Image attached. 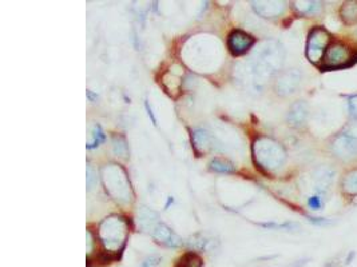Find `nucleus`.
I'll return each mask as SVG.
<instances>
[{
	"mask_svg": "<svg viewBox=\"0 0 357 267\" xmlns=\"http://www.w3.org/2000/svg\"><path fill=\"white\" fill-rule=\"evenodd\" d=\"M129 235V223L123 217L110 215L99 226V239L103 249L109 255L122 253Z\"/></svg>",
	"mask_w": 357,
	"mask_h": 267,
	"instance_id": "nucleus-1",
	"label": "nucleus"
},
{
	"mask_svg": "<svg viewBox=\"0 0 357 267\" xmlns=\"http://www.w3.org/2000/svg\"><path fill=\"white\" fill-rule=\"evenodd\" d=\"M253 158L260 169L272 172L283 167L287 159V152L281 143L272 138L260 137L253 143Z\"/></svg>",
	"mask_w": 357,
	"mask_h": 267,
	"instance_id": "nucleus-2",
	"label": "nucleus"
},
{
	"mask_svg": "<svg viewBox=\"0 0 357 267\" xmlns=\"http://www.w3.org/2000/svg\"><path fill=\"white\" fill-rule=\"evenodd\" d=\"M102 178L105 189L115 200L128 203L131 200L130 182L128 174L120 165H106L102 169Z\"/></svg>",
	"mask_w": 357,
	"mask_h": 267,
	"instance_id": "nucleus-3",
	"label": "nucleus"
},
{
	"mask_svg": "<svg viewBox=\"0 0 357 267\" xmlns=\"http://www.w3.org/2000/svg\"><path fill=\"white\" fill-rule=\"evenodd\" d=\"M138 221L142 229L149 231L156 242L167 247H178L182 245L180 236L165 223L159 222L152 211L142 210L141 214H138Z\"/></svg>",
	"mask_w": 357,
	"mask_h": 267,
	"instance_id": "nucleus-4",
	"label": "nucleus"
},
{
	"mask_svg": "<svg viewBox=\"0 0 357 267\" xmlns=\"http://www.w3.org/2000/svg\"><path fill=\"white\" fill-rule=\"evenodd\" d=\"M283 48L278 43H265L254 58V70L257 76L265 79L276 74L283 66Z\"/></svg>",
	"mask_w": 357,
	"mask_h": 267,
	"instance_id": "nucleus-5",
	"label": "nucleus"
},
{
	"mask_svg": "<svg viewBox=\"0 0 357 267\" xmlns=\"http://www.w3.org/2000/svg\"><path fill=\"white\" fill-rule=\"evenodd\" d=\"M324 64L321 70H341L353 66L357 62V55L352 57L349 48L343 43H332L324 55Z\"/></svg>",
	"mask_w": 357,
	"mask_h": 267,
	"instance_id": "nucleus-6",
	"label": "nucleus"
},
{
	"mask_svg": "<svg viewBox=\"0 0 357 267\" xmlns=\"http://www.w3.org/2000/svg\"><path fill=\"white\" fill-rule=\"evenodd\" d=\"M330 34L322 27H315L311 30L307 42V58L313 64H317L324 59L326 49L329 47Z\"/></svg>",
	"mask_w": 357,
	"mask_h": 267,
	"instance_id": "nucleus-7",
	"label": "nucleus"
},
{
	"mask_svg": "<svg viewBox=\"0 0 357 267\" xmlns=\"http://www.w3.org/2000/svg\"><path fill=\"white\" fill-rule=\"evenodd\" d=\"M330 151L333 156H336L340 161H350L357 155V141L352 138L339 134L330 142Z\"/></svg>",
	"mask_w": 357,
	"mask_h": 267,
	"instance_id": "nucleus-8",
	"label": "nucleus"
},
{
	"mask_svg": "<svg viewBox=\"0 0 357 267\" xmlns=\"http://www.w3.org/2000/svg\"><path fill=\"white\" fill-rule=\"evenodd\" d=\"M302 79V75L298 70L293 68V70L285 71L284 74L279 75V77L276 82V91L279 95L288 96L290 94L296 92Z\"/></svg>",
	"mask_w": 357,
	"mask_h": 267,
	"instance_id": "nucleus-9",
	"label": "nucleus"
},
{
	"mask_svg": "<svg viewBox=\"0 0 357 267\" xmlns=\"http://www.w3.org/2000/svg\"><path fill=\"white\" fill-rule=\"evenodd\" d=\"M253 44H254V38L246 34V32L241 31V30L232 31L229 39H227V47H229L230 52L236 55V57L248 52Z\"/></svg>",
	"mask_w": 357,
	"mask_h": 267,
	"instance_id": "nucleus-10",
	"label": "nucleus"
},
{
	"mask_svg": "<svg viewBox=\"0 0 357 267\" xmlns=\"http://www.w3.org/2000/svg\"><path fill=\"white\" fill-rule=\"evenodd\" d=\"M253 8L262 18H277L285 10L284 2H253Z\"/></svg>",
	"mask_w": 357,
	"mask_h": 267,
	"instance_id": "nucleus-11",
	"label": "nucleus"
},
{
	"mask_svg": "<svg viewBox=\"0 0 357 267\" xmlns=\"http://www.w3.org/2000/svg\"><path fill=\"white\" fill-rule=\"evenodd\" d=\"M308 118V104L302 100L294 103L290 107L289 113H288V122L290 126L293 127H301L304 126Z\"/></svg>",
	"mask_w": 357,
	"mask_h": 267,
	"instance_id": "nucleus-12",
	"label": "nucleus"
},
{
	"mask_svg": "<svg viewBox=\"0 0 357 267\" xmlns=\"http://www.w3.org/2000/svg\"><path fill=\"white\" fill-rule=\"evenodd\" d=\"M333 176H335V170L330 169L329 166H321L315 174L316 189L318 191L328 190L329 186L332 184Z\"/></svg>",
	"mask_w": 357,
	"mask_h": 267,
	"instance_id": "nucleus-13",
	"label": "nucleus"
},
{
	"mask_svg": "<svg viewBox=\"0 0 357 267\" xmlns=\"http://www.w3.org/2000/svg\"><path fill=\"white\" fill-rule=\"evenodd\" d=\"M340 18L345 25L357 24V0L344 2L340 8Z\"/></svg>",
	"mask_w": 357,
	"mask_h": 267,
	"instance_id": "nucleus-14",
	"label": "nucleus"
},
{
	"mask_svg": "<svg viewBox=\"0 0 357 267\" xmlns=\"http://www.w3.org/2000/svg\"><path fill=\"white\" fill-rule=\"evenodd\" d=\"M343 191L348 195H357V169L347 172L341 182Z\"/></svg>",
	"mask_w": 357,
	"mask_h": 267,
	"instance_id": "nucleus-15",
	"label": "nucleus"
},
{
	"mask_svg": "<svg viewBox=\"0 0 357 267\" xmlns=\"http://www.w3.org/2000/svg\"><path fill=\"white\" fill-rule=\"evenodd\" d=\"M293 6L300 15L317 14L322 8L321 2H294Z\"/></svg>",
	"mask_w": 357,
	"mask_h": 267,
	"instance_id": "nucleus-16",
	"label": "nucleus"
},
{
	"mask_svg": "<svg viewBox=\"0 0 357 267\" xmlns=\"http://www.w3.org/2000/svg\"><path fill=\"white\" fill-rule=\"evenodd\" d=\"M209 167L213 171L221 172V174H232V172L236 171V167L233 166V163L223 161V159H213L209 163Z\"/></svg>",
	"mask_w": 357,
	"mask_h": 267,
	"instance_id": "nucleus-17",
	"label": "nucleus"
},
{
	"mask_svg": "<svg viewBox=\"0 0 357 267\" xmlns=\"http://www.w3.org/2000/svg\"><path fill=\"white\" fill-rule=\"evenodd\" d=\"M178 267H202V259L195 253L186 254Z\"/></svg>",
	"mask_w": 357,
	"mask_h": 267,
	"instance_id": "nucleus-18",
	"label": "nucleus"
},
{
	"mask_svg": "<svg viewBox=\"0 0 357 267\" xmlns=\"http://www.w3.org/2000/svg\"><path fill=\"white\" fill-rule=\"evenodd\" d=\"M113 147L114 152L117 155H120V156H126L128 155V144H126L124 138L119 137V135H114Z\"/></svg>",
	"mask_w": 357,
	"mask_h": 267,
	"instance_id": "nucleus-19",
	"label": "nucleus"
},
{
	"mask_svg": "<svg viewBox=\"0 0 357 267\" xmlns=\"http://www.w3.org/2000/svg\"><path fill=\"white\" fill-rule=\"evenodd\" d=\"M103 141H105V134H103L100 126L95 124L94 128H92V141L87 144V148H89V150H92V148L98 147Z\"/></svg>",
	"mask_w": 357,
	"mask_h": 267,
	"instance_id": "nucleus-20",
	"label": "nucleus"
},
{
	"mask_svg": "<svg viewBox=\"0 0 357 267\" xmlns=\"http://www.w3.org/2000/svg\"><path fill=\"white\" fill-rule=\"evenodd\" d=\"M260 226L265 227V229H274V230H283V231H293V230L298 229L297 223L293 222H288V223H260Z\"/></svg>",
	"mask_w": 357,
	"mask_h": 267,
	"instance_id": "nucleus-21",
	"label": "nucleus"
},
{
	"mask_svg": "<svg viewBox=\"0 0 357 267\" xmlns=\"http://www.w3.org/2000/svg\"><path fill=\"white\" fill-rule=\"evenodd\" d=\"M189 245H190V247H193L194 250H206V247H208L209 245V241L205 238H202V236L199 235H195L190 239Z\"/></svg>",
	"mask_w": 357,
	"mask_h": 267,
	"instance_id": "nucleus-22",
	"label": "nucleus"
},
{
	"mask_svg": "<svg viewBox=\"0 0 357 267\" xmlns=\"http://www.w3.org/2000/svg\"><path fill=\"white\" fill-rule=\"evenodd\" d=\"M344 135H347V137L352 138V139H356L357 141V119L350 120V122H348L347 124H345V127H344L343 130Z\"/></svg>",
	"mask_w": 357,
	"mask_h": 267,
	"instance_id": "nucleus-23",
	"label": "nucleus"
},
{
	"mask_svg": "<svg viewBox=\"0 0 357 267\" xmlns=\"http://www.w3.org/2000/svg\"><path fill=\"white\" fill-rule=\"evenodd\" d=\"M161 257H157V255H152V257L146 258L143 262L141 263V266L139 267H157L159 264V262H161Z\"/></svg>",
	"mask_w": 357,
	"mask_h": 267,
	"instance_id": "nucleus-24",
	"label": "nucleus"
},
{
	"mask_svg": "<svg viewBox=\"0 0 357 267\" xmlns=\"http://www.w3.org/2000/svg\"><path fill=\"white\" fill-rule=\"evenodd\" d=\"M308 206H309L312 210H320L322 206V202L321 199H320V197L313 195V197H311L309 199H308Z\"/></svg>",
	"mask_w": 357,
	"mask_h": 267,
	"instance_id": "nucleus-25",
	"label": "nucleus"
},
{
	"mask_svg": "<svg viewBox=\"0 0 357 267\" xmlns=\"http://www.w3.org/2000/svg\"><path fill=\"white\" fill-rule=\"evenodd\" d=\"M348 105H349L350 115L353 116L354 119H357V95L350 96L348 100Z\"/></svg>",
	"mask_w": 357,
	"mask_h": 267,
	"instance_id": "nucleus-26",
	"label": "nucleus"
},
{
	"mask_svg": "<svg viewBox=\"0 0 357 267\" xmlns=\"http://www.w3.org/2000/svg\"><path fill=\"white\" fill-rule=\"evenodd\" d=\"M92 184H94V182H92V169L91 166L87 165V189L89 190L92 189Z\"/></svg>",
	"mask_w": 357,
	"mask_h": 267,
	"instance_id": "nucleus-27",
	"label": "nucleus"
},
{
	"mask_svg": "<svg viewBox=\"0 0 357 267\" xmlns=\"http://www.w3.org/2000/svg\"><path fill=\"white\" fill-rule=\"evenodd\" d=\"M307 218L309 219V222L315 223V225H328L329 223L328 219H324V218H313V217H307Z\"/></svg>",
	"mask_w": 357,
	"mask_h": 267,
	"instance_id": "nucleus-28",
	"label": "nucleus"
},
{
	"mask_svg": "<svg viewBox=\"0 0 357 267\" xmlns=\"http://www.w3.org/2000/svg\"><path fill=\"white\" fill-rule=\"evenodd\" d=\"M146 110H147V114H149V116L151 118V122L154 124H157V119H156V116H154V114H152V110H151V107L149 105V103L146 102Z\"/></svg>",
	"mask_w": 357,
	"mask_h": 267,
	"instance_id": "nucleus-29",
	"label": "nucleus"
},
{
	"mask_svg": "<svg viewBox=\"0 0 357 267\" xmlns=\"http://www.w3.org/2000/svg\"><path fill=\"white\" fill-rule=\"evenodd\" d=\"M326 267H335V266H332V264H328V266H326Z\"/></svg>",
	"mask_w": 357,
	"mask_h": 267,
	"instance_id": "nucleus-30",
	"label": "nucleus"
}]
</instances>
